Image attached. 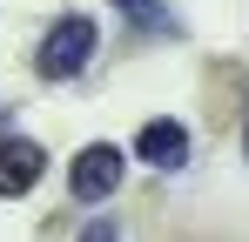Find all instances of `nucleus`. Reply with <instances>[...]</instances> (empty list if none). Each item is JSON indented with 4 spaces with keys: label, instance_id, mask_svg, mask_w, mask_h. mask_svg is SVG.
Returning <instances> with one entry per match:
<instances>
[{
    "label": "nucleus",
    "instance_id": "obj_1",
    "mask_svg": "<svg viewBox=\"0 0 249 242\" xmlns=\"http://www.w3.org/2000/svg\"><path fill=\"white\" fill-rule=\"evenodd\" d=\"M94 54H101V27H94L88 14H61V20L34 40V74L41 81H74V74H88Z\"/></svg>",
    "mask_w": 249,
    "mask_h": 242
},
{
    "label": "nucleus",
    "instance_id": "obj_8",
    "mask_svg": "<svg viewBox=\"0 0 249 242\" xmlns=\"http://www.w3.org/2000/svg\"><path fill=\"white\" fill-rule=\"evenodd\" d=\"M0 121H7V108H0Z\"/></svg>",
    "mask_w": 249,
    "mask_h": 242
},
{
    "label": "nucleus",
    "instance_id": "obj_7",
    "mask_svg": "<svg viewBox=\"0 0 249 242\" xmlns=\"http://www.w3.org/2000/svg\"><path fill=\"white\" fill-rule=\"evenodd\" d=\"M115 7H128V14H135V7H142V0H115Z\"/></svg>",
    "mask_w": 249,
    "mask_h": 242
},
{
    "label": "nucleus",
    "instance_id": "obj_3",
    "mask_svg": "<svg viewBox=\"0 0 249 242\" xmlns=\"http://www.w3.org/2000/svg\"><path fill=\"white\" fill-rule=\"evenodd\" d=\"M47 175V148L27 135H0V195H27Z\"/></svg>",
    "mask_w": 249,
    "mask_h": 242
},
{
    "label": "nucleus",
    "instance_id": "obj_2",
    "mask_svg": "<svg viewBox=\"0 0 249 242\" xmlns=\"http://www.w3.org/2000/svg\"><path fill=\"white\" fill-rule=\"evenodd\" d=\"M122 175H128V155L115 141H88L74 155V168H68V189H74V202H108L122 189Z\"/></svg>",
    "mask_w": 249,
    "mask_h": 242
},
{
    "label": "nucleus",
    "instance_id": "obj_6",
    "mask_svg": "<svg viewBox=\"0 0 249 242\" xmlns=\"http://www.w3.org/2000/svg\"><path fill=\"white\" fill-rule=\"evenodd\" d=\"M243 155H249V115H243Z\"/></svg>",
    "mask_w": 249,
    "mask_h": 242
},
{
    "label": "nucleus",
    "instance_id": "obj_5",
    "mask_svg": "<svg viewBox=\"0 0 249 242\" xmlns=\"http://www.w3.org/2000/svg\"><path fill=\"white\" fill-rule=\"evenodd\" d=\"M81 242H122V236H115V222H88V236Z\"/></svg>",
    "mask_w": 249,
    "mask_h": 242
},
{
    "label": "nucleus",
    "instance_id": "obj_4",
    "mask_svg": "<svg viewBox=\"0 0 249 242\" xmlns=\"http://www.w3.org/2000/svg\"><path fill=\"white\" fill-rule=\"evenodd\" d=\"M135 161H148V168H182V161H189V128H182V121H148V128H135Z\"/></svg>",
    "mask_w": 249,
    "mask_h": 242
}]
</instances>
